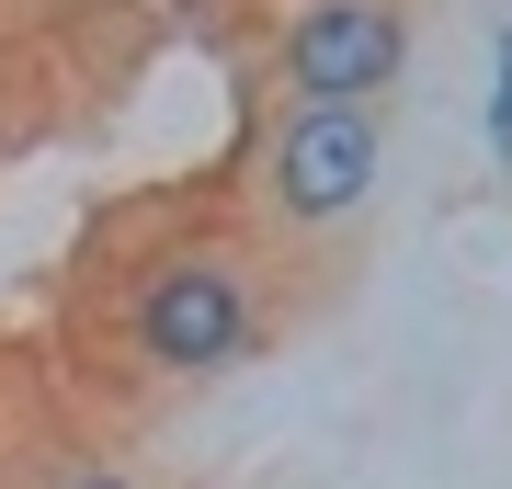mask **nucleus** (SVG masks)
Wrapping results in <instances>:
<instances>
[{
	"mask_svg": "<svg viewBox=\"0 0 512 489\" xmlns=\"http://www.w3.org/2000/svg\"><path fill=\"white\" fill-rule=\"evenodd\" d=\"M490 137H501V160H512V35H501V91H490Z\"/></svg>",
	"mask_w": 512,
	"mask_h": 489,
	"instance_id": "5",
	"label": "nucleus"
},
{
	"mask_svg": "<svg viewBox=\"0 0 512 489\" xmlns=\"http://www.w3.org/2000/svg\"><path fill=\"white\" fill-rule=\"evenodd\" d=\"M296 319L285 296V251L262 228H171L160 251L126 262L114 285V376L126 387H217L239 376L274 330Z\"/></svg>",
	"mask_w": 512,
	"mask_h": 489,
	"instance_id": "1",
	"label": "nucleus"
},
{
	"mask_svg": "<svg viewBox=\"0 0 512 489\" xmlns=\"http://www.w3.org/2000/svg\"><path fill=\"white\" fill-rule=\"evenodd\" d=\"M421 46V0H285L274 12V91L285 103H399Z\"/></svg>",
	"mask_w": 512,
	"mask_h": 489,
	"instance_id": "3",
	"label": "nucleus"
},
{
	"mask_svg": "<svg viewBox=\"0 0 512 489\" xmlns=\"http://www.w3.org/2000/svg\"><path fill=\"white\" fill-rule=\"evenodd\" d=\"M387 182V114L376 103H262L251 171H239V228H262L274 251L342 239Z\"/></svg>",
	"mask_w": 512,
	"mask_h": 489,
	"instance_id": "2",
	"label": "nucleus"
},
{
	"mask_svg": "<svg viewBox=\"0 0 512 489\" xmlns=\"http://www.w3.org/2000/svg\"><path fill=\"white\" fill-rule=\"evenodd\" d=\"M57 489H160V478H148V467H114V455H92V467H69Z\"/></svg>",
	"mask_w": 512,
	"mask_h": 489,
	"instance_id": "4",
	"label": "nucleus"
}]
</instances>
